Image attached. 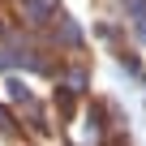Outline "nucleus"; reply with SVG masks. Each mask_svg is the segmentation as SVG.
<instances>
[{"label":"nucleus","instance_id":"f257e3e1","mask_svg":"<svg viewBox=\"0 0 146 146\" xmlns=\"http://www.w3.org/2000/svg\"><path fill=\"white\" fill-rule=\"evenodd\" d=\"M0 129H13V116H9L5 108H0Z\"/></svg>","mask_w":146,"mask_h":146}]
</instances>
